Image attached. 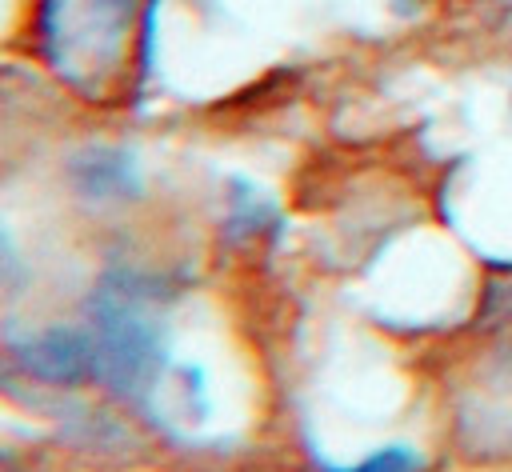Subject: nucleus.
Returning a JSON list of instances; mask_svg holds the SVG:
<instances>
[{"label":"nucleus","mask_w":512,"mask_h":472,"mask_svg":"<svg viewBox=\"0 0 512 472\" xmlns=\"http://www.w3.org/2000/svg\"><path fill=\"white\" fill-rule=\"evenodd\" d=\"M16 360L28 368V376L60 388L84 384L100 368L96 340H88L80 328H68V324H48L24 344H16Z\"/></svg>","instance_id":"f257e3e1"},{"label":"nucleus","mask_w":512,"mask_h":472,"mask_svg":"<svg viewBox=\"0 0 512 472\" xmlns=\"http://www.w3.org/2000/svg\"><path fill=\"white\" fill-rule=\"evenodd\" d=\"M336 472H420V456L412 448H376L372 456L356 460L352 468H336Z\"/></svg>","instance_id":"f03ea898"}]
</instances>
